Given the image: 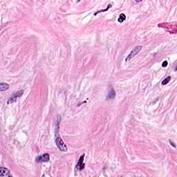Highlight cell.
<instances>
[{"mask_svg": "<svg viewBox=\"0 0 177 177\" xmlns=\"http://www.w3.org/2000/svg\"><path fill=\"white\" fill-rule=\"evenodd\" d=\"M55 143L57 147H58V149L63 152H65L67 151V147L66 145L64 144V143L63 142L62 139L60 138L59 136H57L55 137Z\"/></svg>", "mask_w": 177, "mask_h": 177, "instance_id": "cell-1", "label": "cell"}, {"mask_svg": "<svg viewBox=\"0 0 177 177\" xmlns=\"http://www.w3.org/2000/svg\"><path fill=\"white\" fill-rule=\"evenodd\" d=\"M142 48H143V47H142L141 46H137L136 47H135V48L131 51V53H130L129 55L127 56V57L126 58V61H129V60H131L132 58H133V57L136 56V55L140 52V51L142 50Z\"/></svg>", "mask_w": 177, "mask_h": 177, "instance_id": "cell-2", "label": "cell"}, {"mask_svg": "<svg viewBox=\"0 0 177 177\" xmlns=\"http://www.w3.org/2000/svg\"><path fill=\"white\" fill-rule=\"evenodd\" d=\"M23 93H24V91H23V90H20L19 91L15 93L13 95H12L11 98L8 99V104H11L13 103V102H15L17 100V99L19 98H20V97L23 95Z\"/></svg>", "mask_w": 177, "mask_h": 177, "instance_id": "cell-3", "label": "cell"}, {"mask_svg": "<svg viewBox=\"0 0 177 177\" xmlns=\"http://www.w3.org/2000/svg\"><path fill=\"white\" fill-rule=\"evenodd\" d=\"M50 159V156H49V154H42L40 156H38L36 158V162L38 163H41V162H48Z\"/></svg>", "mask_w": 177, "mask_h": 177, "instance_id": "cell-4", "label": "cell"}, {"mask_svg": "<svg viewBox=\"0 0 177 177\" xmlns=\"http://www.w3.org/2000/svg\"><path fill=\"white\" fill-rule=\"evenodd\" d=\"M0 176H1L12 177V174H11L10 170L6 167H2L0 169Z\"/></svg>", "mask_w": 177, "mask_h": 177, "instance_id": "cell-5", "label": "cell"}, {"mask_svg": "<svg viewBox=\"0 0 177 177\" xmlns=\"http://www.w3.org/2000/svg\"><path fill=\"white\" fill-rule=\"evenodd\" d=\"M84 158H85V154L82 155L79 158V161L77 164V168L79 170H82L85 168V163H84Z\"/></svg>", "mask_w": 177, "mask_h": 177, "instance_id": "cell-6", "label": "cell"}, {"mask_svg": "<svg viewBox=\"0 0 177 177\" xmlns=\"http://www.w3.org/2000/svg\"><path fill=\"white\" fill-rule=\"evenodd\" d=\"M116 97V92H115L114 89H113V88H112V89H110L109 91V93H108V94H107V99H114V98Z\"/></svg>", "mask_w": 177, "mask_h": 177, "instance_id": "cell-7", "label": "cell"}, {"mask_svg": "<svg viewBox=\"0 0 177 177\" xmlns=\"http://www.w3.org/2000/svg\"><path fill=\"white\" fill-rule=\"evenodd\" d=\"M9 89V85L5 82H1L0 84V91L2 92L4 91L8 90Z\"/></svg>", "mask_w": 177, "mask_h": 177, "instance_id": "cell-8", "label": "cell"}, {"mask_svg": "<svg viewBox=\"0 0 177 177\" xmlns=\"http://www.w3.org/2000/svg\"><path fill=\"white\" fill-rule=\"evenodd\" d=\"M125 19H126V15L124 13H122L120 15V16H119V18H118V22H120V23H122V22H124Z\"/></svg>", "mask_w": 177, "mask_h": 177, "instance_id": "cell-9", "label": "cell"}, {"mask_svg": "<svg viewBox=\"0 0 177 177\" xmlns=\"http://www.w3.org/2000/svg\"><path fill=\"white\" fill-rule=\"evenodd\" d=\"M170 80H171V77L168 76L167 78H166L165 79L163 80V81L162 82V85H167V83H168V82L170 81Z\"/></svg>", "mask_w": 177, "mask_h": 177, "instance_id": "cell-10", "label": "cell"}, {"mask_svg": "<svg viewBox=\"0 0 177 177\" xmlns=\"http://www.w3.org/2000/svg\"><path fill=\"white\" fill-rule=\"evenodd\" d=\"M110 7H112V5H111V4H109V5H108V6H107V8L106 9H104V10H100V11H98V12H96V13L94 14V15H97L98 13H102V12H104V11H108V10H109V8H110Z\"/></svg>", "mask_w": 177, "mask_h": 177, "instance_id": "cell-11", "label": "cell"}, {"mask_svg": "<svg viewBox=\"0 0 177 177\" xmlns=\"http://www.w3.org/2000/svg\"><path fill=\"white\" fill-rule=\"evenodd\" d=\"M167 64H168L167 61H164L163 62V64H162V66H163V67H165V66H167Z\"/></svg>", "mask_w": 177, "mask_h": 177, "instance_id": "cell-12", "label": "cell"}]
</instances>
